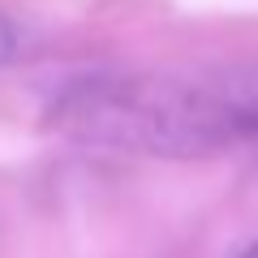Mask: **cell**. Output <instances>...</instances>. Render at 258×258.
<instances>
[{"mask_svg": "<svg viewBox=\"0 0 258 258\" xmlns=\"http://www.w3.org/2000/svg\"><path fill=\"white\" fill-rule=\"evenodd\" d=\"M52 120L78 142L134 155H211L237 142L203 78H82L56 99Z\"/></svg>", "mask_w": 258, "mask_h": 258, "instance_id": "6da1fadb", "label": "cell"}, {"mask_svg": "<svg viewBox=\"0 0 258 258\" xmlns=\"http://www.w3.org/2000/svg\"><path fill=\"white\" fill-rule=\"evenodd\" d=\"M203 82L232 138H258V60L224 64L215 74H203Z\"/></svg>", "mask_w": 258, "mask_h": 258, "instance_id": "7a4b0ae2", "label": "cell"}, {"mask_svg": "<svg viewBox=\"0 0 258 258\" xmlns=\"http://www.w3.org/2000/svg\"><path fill=\"white\" fill-rule=\"evenodd\" d=\"M18 56V30H13V22L0 13V64L5 60H13Z\"/></svg>", "mask_w": 258, "mask_h": 258, "instance_id": "3957f363", "label": "cell"}, {"mask_svg": "<svg viewBox=\"0 0 258 258\" xmlns=\"http://www.w3.org/2000/svg\"><path fill=\"white\" fill-rule=\"evenodd\" d=\"M237 258H258V241H254V245H245V249H237Z\"/></svg>", "mask_w": 258, "mask_h": 258, "instance_id": "277c9868", "label": "cell"}]
</instances>
